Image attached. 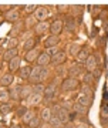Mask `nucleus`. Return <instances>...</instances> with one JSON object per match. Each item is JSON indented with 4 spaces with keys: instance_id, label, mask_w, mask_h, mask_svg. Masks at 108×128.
<instances>
[{
    "instance_id": "1",
    "label": "nucleus",
    "mask_w": 108,
    "mask_h": 128,
    "mask_svg": "<svg viewBox=\"0 0 108 128\" xmlns=\"http://www.w3.org/2000/svg\"><path fill=\"white\" fill-rule=\"evenodd\" d=\"M80 86V82L77 78H66L63 82H61V90L63 91H72V90H76L77 87Z\"/></svg>"
},
{
    "instance_id": "2",
    "label": "nucleus",
    "mask_w": 108,
    "mask_h": 128,
    "mask_svg": "<svg viewBox=\"0 0 108 128\" xmlns=\"http://www.w3.org/2000/svg\"><path fill=\"white\" fill-rule=\"evenodd\" d=\"M34 18H36L37 22L40 23V22H46V18L48 17V12H47V9L46 7H37L36 9V12H34Z\"/></svg>"
},
{
    "instance_id": "3",
    "label": "nucleus",
    "mask_w": 108,
    "mask_h": 128,
    "mask_svg": "<svg viewBox=\"0 0 108 128\" xmlns=\"http://www.w3.org/2000/svg\"><path fill=\"white\" fill-rule=\"evenodd\" d=\"M63 20H54L53 23L50 24V32H51V34L53 36H58L60 33L63 32Z\"/></svg>"
},
{
    "instance_id": "4",
    "label": "nucleus",
    "mask_w": 108,
    "mask_h": 128,
    "mask_svg": "<svg viewBox=\"0 0 108 128\" xmlns=\"http://www.w3.org/2000/svg\"><path fill=\"white\" fill-rule=\"evenodd\" d=\"M20 18V10L18 9H10L7 13H4V20L6 22H17Z\"/></svg>"
},
{
    "instance_id": "5",
    "label": "nucleus",
    "mask_w": 108,
    "mask_h": 128,
    "mask_svg": "<svg viewBox=\"0 0 108 128\" xmlns=\"http://www.w3.org/2000/svg\"><path fill=\"white\" fill-rule=\"evenodd\" d=\"M66 58H67V54L64 53V51H60L58 54H56L54 57H51V64L53 66H61V64L66 63Z\"/></svg>"
},
{
    "instance_id": "6",
    "label": "nucleus",
    "mask_w": 108,
    "mask_h": 128,
    "mask_svg": "<svg viewBox=\"0 0 108 128\" xmlns=\"http://www.w3.org/2000/svg\"><path fill=\"white\" fill-rule=\"evenodd\" d=\"M63 26L66 27V30H67V32L72 33V32H74V30L77 28V22H76V20H74L72 17L67 16V17H66V20L63 22Z\"/></svg>"
},
{
    "instance_id": "7",
    "label": "nucleus",
    "mask_w": 108,
    "mask_h": 128,
    "mask_svg": "<svg viewBox=\"0 0 108 128\" xmlns=\"http://www.w3.org/2000/svg\"><path fill=\"white\" fill-rule=\"evenodd\" d=\"M37 66H40V67H47L50 63H51V57H50L47 53H41L40 56H38V58L36 60Z\"/></svg>"
},
{
    "instance_id": "8",
    "label": "nucleus",
    "mask_w": 108,
    "mask_h": 128,
    "mask_svg": "<svg viewBox=\"0 0 108 128\" xmlns=\"http://www.w3.org/2000/svg\"><path fill=\"white\" fill-rule=\"evenodd\" d=\"M84 66H86V68L88 73H92L97 68V60H95L94 56H88V58L84 61Z\"/></svg>"
},
{
    "instance_id": "9",
    "label": "nucleus",
    "mask_w": 108,
    "mask_h": 128,
    "mask_svg": "<svg viewBox=\"0 0 108 128\" xmlns=\"http://www.w3.org/2000/svg\"><path fill=\"white\" fill-rule=\"evenodd\" d=\"M40 70L41 67L40 66H36V67H33L32 71H30V77H28V80L32 82H40Z\"/></svg>"
},
{
    "instance_id": "10",
    "label": "nucleus",
    "mask_w": 108,
    "mask_h": 128,
    "mask_svg": "<svg viewBox=\"0 0 108 128\" xmlns=\"http://www.w3.org/2000/svg\"><path fill=\"white\" fill-rule=\"evenodd\" d=\"M13 80H14L13 73H6L3 77L0 78V84H2L3 87H9V86L13 84Z\"/></svg>"
},
{
    "instance_id": "11",
    "label": "nucleus",
    "mask_w": 108,
    "mask_h": 128,
    "mask_svg": "<svg viewBox=\"0 0 108 128\" xmlns=\"http://www.w3.org/2000/svg\"><path fill=\"white\" fill-rule=\"evenodd\" d=\"M34 30H36L37 34H44L46 32H48L50 30V24L47 22H40V23H37L34 26Z\"/></svg>"
},
{
    "instance_id": "12",
    "label": "nucleus",
    "mask_w": 108,
    "mask_h": 128,
    "mask_svg": "<svg viewBox=\"0 0 108 128\" xmlns=\"http://www.w3.org/2000/svg\"><path fill=\"white\" fill-rule=\"evenodd\" d=\"M41 101H43V96L33 92L32 96L27 98V105H37V104H40Z\"/></svg>"
},
{
    "instance_id": "13",
    "label": "nucleus",
    "mask_w": 108,
    "mask_h": 128,
    "mask_svg": "<svg viewBox=\"0 0 108 128\" xmlns=\"http://www.w3.org/2000/svg\"><path fill=\"white\" fill-rule=\"evenodd\" d=\"M14 57H17V48H7V50L3 53V60L4 61H12Z\"/></svg>"
},
{
    "instance_id": "14",
    "label": "nucleus",
    "mask_w": 108,
    "mask_h": 128,
    "mask_svg": "<svg viewBox=\"0 0 108 128\" xmlns=\"http://www.w3.org/2000/svg\"><path fill=\"white\" fill-rule=\"evenodd\" d=\"M81 94L84 97H87V98L91 100V101L94 100V91H92V88H91L90 86H86V84H84V86L81 87Z\"/></svg>"
},
{
    "instance_id": "15",
    "label": "nucleus",
    "mask_w": 108,
    "mask_h": 128,
    "mask_svg": "<svg viewBox=\"0 0 108 128\" xmlns=\"http://www.w3.org/2000/svg\"><path fill=\"white\" fill-rule=\"evenodd\" d=\"M33 94V86H23L22 91H20V98H24L27 100L28 97Z\"/></svg>"
},
{
    "instance_id": "16",
    "label": "nucleus",
    "mask_w": 108,
    "mask_h": 128,
    "mask_svg": "<svg viewBox=\"0 0 108 128\" xmlns=\"http://www.w3.org/2000/svg\"><path fill=\"white\" fill-rule=\"evenodd\" d=\"M57 117L60 118V121H61L63 124H67V122H70V121H71V120H70V112H68L67 110H64V108H61V110L58 111Z\"/></svg>"
},
{
    "instance_id": "17",
    "label": "nucleus",
    "mask_w": 108,
    "mask_h": 128,
    "mask_svg": "<svg viewBox=\"0 0 108 128\" xmlns=\"http://www.w3.org/2000/svg\"><path fill=\"white\" fill-rule=\"evenodd\" d=\"M38 56H40L38 50L33 48V50H30V51H27V53H26V61H28V63H32V61H36V60L38 58Z\"/></svg>"
},
{
    "instance_id": "18",
    "label": "nucleus",
    "mask_w": 108,
    "mask_h": 128,
    "mask_svg": "<svg viewBox=\"0 0 108 128\" xmlns=\"http://www.w3.org/2000/svg\"><path fill=\"white\" fill-rule=\"evenodd\" d=\"M58 43H60V37L51 34V36L47 37V40H46V47H47V48H48V47H56Z\"/></svg>"
},
{
    "instance_id": "19",
    "label": "nucleus",
    "mask_w": 108,
    "mask_h": 128,
    "mask_svg": "<svg viewBox=\"0 0 108 128\" xmlns=\"http://www.w3.org/2000/svg\"><path fill=\"white\" fill-rule=\"evenodd\" d=\"M34 46H36V38H34V37H30V38H27V40L23 43V48H24L26 51L33 50Z\"/></svg>"
},
{
    "instance_id": "20",
    "label": "nucleus",
    "mask_w": 108,
    "mask_h": 128,
    "mask_svg": "<svg viewBox=\"0 0 108 128\" xmlns=\"http://www.w3.org/2000/svg\"><path fill=\"white\" fill-rule=\"evenodd\" d=\"M81 74V66H72L71 68L68 70V77L70 78H77Z\"/></svg>"
},
{
    "instance_id": "21",
    "label": "nucleus",
    "mask_w": 108,
    "mask_h": 128,
    "mask_svg": "<svg viewBox=\"0 0 108 128\" xmlns=\"http://www.w3.org/2000/svg\"><path fill=\"white\" fill-rule=\"evenodd\" d=\"M43 96L44 97H54L56 96V84H54V82H51V84H48V86L46 87Z\"/></svg>"
},
{
    "instance_id": "22",
    "label": "nucleus",
    "mask_w": 108,
    "mask_h": 128,
    "mask_svg": "<svg viewBox=\"0 0 108 128\" xmlns=\"http://www.w3.org/2000/svg\"><path fill=\"white\" fill-rule=\"evenodd\" d=\"M77 102H78V104H81V105H84V107H87V108H90L91 104H92V101L88 100V98H87V97H84L82 94H80V96L77 97Z\"/></svg>"
},
{
    "instance_id": "23",
    "label": "nucleus",
    "mask_w": 108,
    "mask_h": 128,
    "mask_svg": "<svg viewBox=\"0 0 108 128\" xmlns=\"http://www.w3.org/2000/svg\"><path fill=\"white\" fill-rule=\"evenodd\" d=\"M20 57H14L12 61L9 63V68H10V71H17L18 68H20Z\"/></svg>"
},
{
    "instance_id": "24",
    "label": "nucleus",
    "mask_w": 108,
    "mask_h": 128,
    "mask_svg": "<svg viewBox=\"0 0 108 128\" xmlns=\"http://www.w3.org/2000/svg\"><path fill=\"white\" fill-rule=\"evenodd\" d=\"M48 124H50V127H54V128H60L61 125H63V122L60 121V118L57 117V115H51L48 120Z\"/></svg>"
},
{
    "instance_id": "25",
    "label": "nucleus",
    "mask_w": 108,
    "mask_h": 128,
    "mask_svg": "<svg viewBox=\"0 0 108 128\" xmlns=\"http://www.w3.org/2000/svg\"><path fill=\"white\" fill-rule=\"evenodd\" d=\"M30 71H32V68H30L28 66L22 67V68H20V71H18V77L22 78V80H27V78L30 77Z\"/></svg>"
},
{
    "instance_id": "26",
    "label": "nucleus",
    "mask_w": 108,
    "mask_h": 128,
    "mask_svg": "<svg viewBox=\"0 0 108 128\" xmlns=\"http://www.w3.org/2000/svg\"><path fill=\"white\" fill-rule=\"evenodd\" d=\"M51 115L53 114H51V110H50V108H43L41 112H40V120L44 121V122H48V120H50Z\"/></svg>"
},
{
    "instance_id": "27",
    "label": "nucleus",
    "mask_w": 108,
    "mask_h": 128,
    "mask_svg": "<svg viewBox=\"0 0 108 128\" xmlns=\"http://www.w3.org/2000/svg\"><path fill=\"white\" fill-rule=\"evenodd\" d=\"M80 51H81L80 46H78V44H76V43H72V44H70V46H68V54L72 56V57H77V54H78Z\"/></svg>"
},
{
    "instance_id": "28",
    "label": "nucleus",
    "mask_w": 108,
    "mask_h": 128,
    "mask_svg": "<svg viewBox=\"0 0 108 128\" xmlns=\"http://www.w3.org/2000/svg\"><path fill=\"white\" fill-rule=\"evenodd\" d=\"M20 91H22V87L20 86H16L10 90V98H13V100H18L20 98Z\"/></svg>"
},
{
    "instance_id": "29",
    "label": "nucleus",
    "mask_w": 108,
    "mask_h": 128,
    "mask_svg": "<svg viewBox=\"0 0 108 128\" xmlns=\"http://www.w3.org/2000/svg\"><path fill=\"white\" fill-rule=\"evenodd\" d=\"M22 32H23V23L16 24V26L12 28V32H10V36L14 37V38H17V36H18V34H22Z\"/></svg>"
},
{
    "instance_id": "30",
    "label": "nucleus",
    "mask_w": 108,
    "mask_h": 128,
    "mask_svg": "<svg viewBox=\"0 0 108 128\" xmlns=\"http://www.w3.org/2000/svg\"><path fill=\"white\" fill-rule=\"evenodd\" d=\"M88 51L86 50V48H81V51L80 53H78V54H77V61H78V63H84V61H86L87 58H88Z\"/></svg>"
},
{
    "instance_id": "31",
    "label": "nucleus",
    "mask_w": 108,
    "mask_h": 128,
    "mask_svg": "<svg viewBox=\"0 0 108 128\" xmlns=\"http://www.w3.org/2000/svg\"><path fill=\"white\" fill-rule=\"evenodd\" d=\"M44 90H46V86L43 84V82H37V84H34L33 86V92L34 94H44Z\"/></svg>"
},
{
    "instance_id": "32",
    "label": "nucleus",
    "mask_w": 108,
    "mask_h": 128,
    "mask_svg": "<svg viewBox=\"0 0 108 128\" xmlns=\"http://www.w3.org/2000/svg\"><path fill=\"white\" fill-rule=\"evenodd\" d=\"M94 80H95V78H94V76H92V73H88V71H87V73L82 76V82H84L86 86L92 84V82H94Z\"/></svg>"
},
{
    "instance_id": "33",
    "label": "nucleus",
    "mask_w": 108,
    "mask_h": 128,
    "mask_svg": "<svg viewBox=\"0 0 108 128\" xmlns=\"http://www.w3.org/2000/svg\"><path fill=\"white\" fill-rule=\"evenodd\" d=\"M74 111H76L77 114H87L88 112V108L87 107H84V105H81V104H78V102H76V105H74Z\"/></svg>"
},
{
    "instance_id": "34",
    "label": "nucleus",
    "mask_w": 108,
    "mask_h": 128,
    "mask_svg": "<svg viewBox=\"0 0 108 128\" xmlns=\"http://www.w3.org/2000/svg\"><path fill=\"white\" fill-rule=\"evenodd\" d=\"M9 98H10V92L7 90H4V88H2L0 90V101L2 102H7Z\"/></svg>"
},
{
    "instance_id": "35",
    "label": "nucleus",
    "mask_w": 108,
    "mask_h": 128,
    "mask_svg": "<svg viewBox=\"0 0 108 128\" xmlns=\"http://www.w3.org/2000/svg\"><path fill=\"white\" fill-rule=\"evenodd\" d=\"M48 74H50V70L47 68V67H41V70H40V82L44 81L46 78L48 77Z\"/></svg>"
},
{
    "instance_id": "36",
    "label": "nucleus",
    "mask_w": 108,
    "mask_h": 128,
    "mask_svg": "<svg viewBox=\"0 0 108 128\" xmlns=\"http://www.w3.org/2000/svg\"><path fill=\"white\" fill-rule=\"evenodd\" d=\"M41 124V120L38 118V117H34V118L28 122V128H38Z\"/></svg>"
},
{
    "instance_id": "37",
    "label": "nucleus",
    "mask_w": 108,
    "mask_h": 128,
    "mask_svg": "<svg viewBox=\"0 0 108 128\" xmlns=\"http://www.w3.org/2000/svg\"><path fill=\"white\" fill-rule=\"evenodd\" d=\"M60 51H61V50H60V48H58V47H57V46H56V47H48V48H47V51H46V53H47V54H48L50 57H54V56H56V54H58Z\"/></svg>"
},
{
    "instance_id": "38",
    "label": "nucleus",
    "mask_w": 108,
    "mask_h": 128,
    "mask_svg": "<svg viewBox=\"0 0 108 128\" xmlns=\"http://www.w3.org/2000/svg\"><path fill=\"white\" fill-rule=\"evenodd\" d=\"M10 111H12V105L10 104H3V105H0V112H2V114L3 115H6V114H9Z\"/></svg>"
},
{
    "instance_id": "39",
    "label": "nucleus",
    "mask_w": 108,
    "mask_h": 128,
    "mask_svg": "<svg viewBox=\"0 0 108 128\" xmlns=\"http://www.w3.org/2000/svg\"><path fill=\"white\" fill-rule=\"evenodd\" d=\"M33 118H34V112H33V111H27L26 114H24V117H23V121L26 124H28Z\"/></svg>"
},
{
    "instance_id": "40",
    "label": "nucleus",
    "mask_w": 108,
    "mask_h": 128,
    "mask_svg": "<svg viewBox=\"0 0 108 128\" xmlns=\"http://www.w3.org/2000/svg\"><path fill=\"white\" fill-rule=\"evenodd\" d=\"M100 117H101V120H108V107L107 105H104L102 108H101V111H100Z\"/></svg>"
},
{
    "instance_id": "41",
    "label": "nucleus",
    "mask_w": 108,
    "mask_h": 128,
    "mask_svg": "<svg viewBox=\"0 0 108 128\" xmlns=\"http://www.w3.org/2000/svg\"><path fill=\"white\" fill-rule=\"evenodd\" d=\"M18 44V38H14V37H12L9 40V43H7V48H16V46Z\"/></svg>"
},
{
    "instance_id": "42",
    "label": "nucleus",
    "mask_w": 108,
    "mask_h": 128,
    "mask_svg": "<svg viewBox=\"0 0 108 128\" xmlns=\"http://www.w3.org/2000/svg\"><path fill=\"white\" fill-rule=\"evenodd\" d=\"M37 9V6L36 4H27L26 7H24V13L26 14H30V13H34Z\"/></svg>"
},
{
    "instance_id": "43",
    "label": "nucleus",
    "mask_w": 108,
    "mask_h": 128,
    "mask_svg": "<svg viewBox=\"0 0 108 128\" xmlns=\"http://www.w3.org/2000/svg\"><path fill=\"white\" fill-rule=\"evenodd\" d=\"M27 111H28V110H27L26 107H20V108L17 110V112H16V114H17V117L20 118V117H24V114H26Z\"/></svg>"
},
{
    "instance_id": "44",
    "label": "nucleus",
    "mask_w": 108,
    "mask_h": 128,
    "mask_svg": "<svg viewBox=\"0 0 108 128\" xmlns=\"http://www.w3.org/2000/svg\"><path fill=\"white\" fill-rule=\"evenodd\" d=\"M92 76H94V78H100V77H101V70L95 68L94 71H92Z\"/></svg>"
},
{
    "instance_id": "45",
    "label": "nucleus",
    "mask_w": 108,
    "mask_h": 128,
    "mask_svg": "<svg viewBox=\"0 0 108 128\" xmlns=\"http://www.w3.org/2000/svg\"><path fill=\"white\" fill-rule=\"evenodd\" d=\"M64 71H66V70H64L63 64H61V66H57V74H58V76H61V74H63Z\"/></svg>"
},
{
    "instance_id": "46",
    "label": "nucleus",
    "mask_w": 108,
    "mask_h": 128,
    "mask_svg": "<svg viewBox=\"0 0 108 128\" xmlns=\"http://www.w3.org/2000/svg\"><path fill=\"white\" fill-rule=\"evenodd\" d=\"M57 10H58L60 13H64L67 10V6H57Z\"/></svg>"
},
{
    "instance_id": "47",
    "label": "nucleus",
    "mask_w": 108,
    "mask_h": 128,
    "mask_svg": "<svg viewBox=\"0 0 108 128\" xmlns=\"http://www.w3.org/2000/svg\"><path fill=\"white\" fill-rule=\"evenodd\" d=\"M63 105H64V110H67V111L70 110V108H71V102H70V101H67V102H64Z\"/></svg>"
},
{
    "instance_id": "48",
    "label": "nucleus",
    "mask_w": 108,
    "mask_h": 128,
    "mask_svg": "<svg viewBox=\"0 0 108 128\" xmlns=\"http://www.w3.org/2000/svg\"><path fill=\"white\" fill-rule=\"evenodd\" d=\"M33 23H34V22H33L32 18H27V20H26V26H27V27H30Z\"/></svg>"
},
{
    "instance_id": "49",
    "label": "nucleus",
    "mask_w": 108,
    "mask_h": 128,
    "mask_svg": "<svg viewBox=\"0 0 108 128\" xmlns=\"http://www.w3.org/2000/svg\"><path fill=\"white\" fill-rule=\"evenodd\" d=\"M74 128H90L87 124H80V125H77V127H74Z\"/></svg>"
},
{
    "instance_id": "50",
    "label": "nucleus",
    "mask_w": 108,
    "mask_h": 128,
    "mask_svg": "<svg viewBox=\"0 0 108 128\" xmlns=\"http://www.w3.org/2000/svg\"><path fill=\"white\" fill-rule=\"evenodd\" d=\"M38 128H50V124L47 122V124H43V125H40Z\"/></svg>"
},
{
    "instance_id": "51",
    "label": "nucleus",
    "mask_w": 108,
    "mask_h": 128,
    "mask_svg": "<svg viewBox=\"0 0 108 128\" xmlns=\"http://www.w3.org/2000/svg\"><path fill=\"white\" fill-rule=\"evenodd\" d=\"M10 128H22V127H20V125H12Z\"/></svg>"
},
{
    "instance_id": "52",
    "label": "nucleus",
    "mask_w": 108,
    "mask_h": 128,
    "mask_svg": "<svg viewBox=\"0 0 108 128\" xmlns=\"http://www.w3.org/2000/svg\"><path fill=\"white\" fill-rule=\"evenodd\" d=\"M0 68H2V60H0Z\"/></svg>"
},
{
    "instance_id": "53",
    "label": "nucleus",
    "mask_w": 108,
    "mask_h": 128,
    "mask_svg": "<svg viewBox=\"0 0 108 128\" xmlns=\"http://www.w3.org/2000/svg\"><path fill=\"white\" fill-rule=\"evenodd\" d=\"M0 128H4V127H3V125H2V127H0Z\"/></svg>"
},
{
    "instance_id": "54",
    "label": "nucleus",
    "mask_w": 108,
    "mask_h": 128,
    "mask_svg": "<svg viewBox=\"0 0 108 128\" xmlns=\"http://www.w3.org/2000/svg\"><path fill=\"white\" fill-rule=\"evenodd\" d=\"M0 127H2V122H0Z\"/></svg>"
}]
</instances>
